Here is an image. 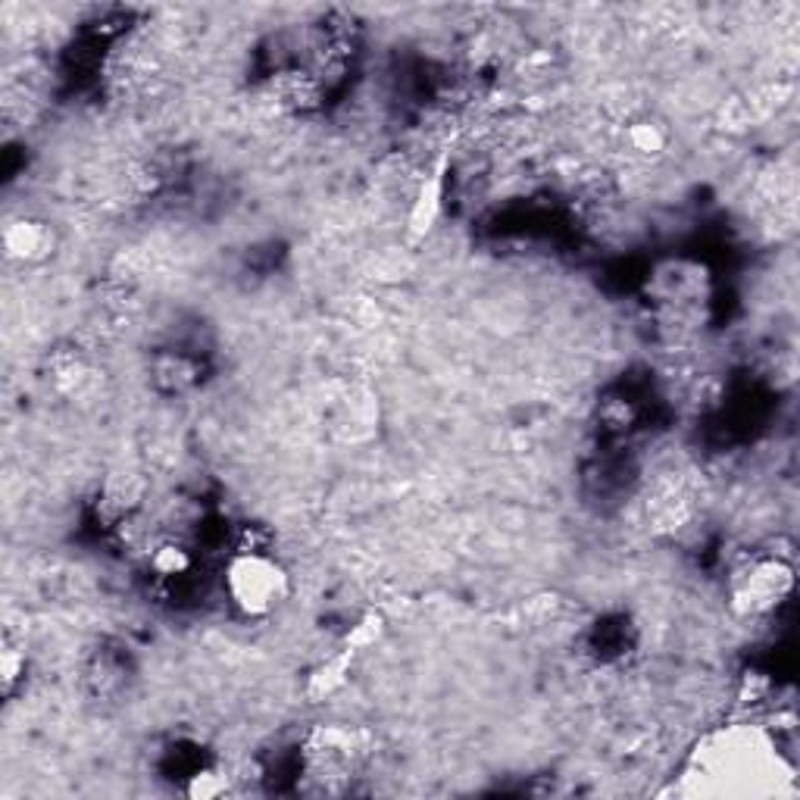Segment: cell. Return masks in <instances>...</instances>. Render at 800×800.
<instances>
[{"label":"cell","instance_id":"5b68a950","mask_svg":"<svg viewBox=\"0 0 800 800\" xmlns=\"http://www.w3.org/2000/svg\"><path fill=\"white\" fill-rule=\"evenodd\" d=\"M444 185H448V163L441 160L417 188L413 207H410V216H407V238L410 242H422V238L432 235L438 216H441V207H444Z\"/></svg>","mask_w":800,"mask_h":800},{"label":"cell","instance_id":"3957f363","mask_svg":"<svg viewBox=\"0 0 800 800\" xmlns=\"http://www.w3.org/2000/svg\"><path fill=\"white\" fill-rule=\"evenodd\" d=\"M794 592V566L779 554L750 557L731 578V607L741 616H766Z\"/></svg>","mask_w":800,"mask_h":800},{"label":"cell","instance_id":"6da1fadb","mask_svg":"<svg viewBox=\"0 0 800 800\" xmlns=\"http://www.w3.org/2000/svg\"><path fill=\"white\" fill-rule=\"evenodd\" d=\"M223 597L244 623H266L291 597V573L276 554L242 547L223 566Z\"/></svg>","mask_w":800,"mask_h":800},{"label":"cell","instance_id":"ba28073f","mask_svg":"<svg viewBox=\"0 0 800 800\" xmlns=\"http://www.w3.org/2000/svg\"><path fill=\"white\" fill-rule=\"evenodd\" d=\"M151 570L157 578H185L194 570L192 551L178 541H163L151 554Z\"/></svg>","mask_w":800,"mask_h":800},{"label":"cell","instance_id":"8fae6325","mask_svg":"<svg viewBox=\"0 0 800 800\" xmlns=\"http://www.w3.org/2000/svg\"><path fill=\"white\" fill-rule=\"evenodd\" d=\"M382 619L379 616H366V619H360L357 626L350 628V635H348V642H345V647L348 650H353V654H363L366 647H372V644L379 642V635H382Z\"/></svg>","mask_w":800,"mask_h":800},{"label":"cell","instance_id":"9c48e42d","mask_svg":"<svg viewBox=\"0 0 800 800\" xmlns=\"http://www.w3.org/2000/svg\"><path fill=\"white\" fill-rule=\"evenodd\" d=\"M226 776L219 772V769H209V766H201V769H194L185 776V794L194 800H209V798H219L223 791H226Z\"/></svg>","mask_w":800,"mask_h":800},{"label":"cell","instance_id":"8992f818","mask_svg":"<svg viewBox=\"0 0 800 800\" xmlns=\"http://www.w3.org/2000/svg\"><path fill=\"white\" fill-rule=\"evenodd\" d=\"M353 650L341 647L335 657H329L326 663H319L314 673H310V681H307V695L314 700H326V697L338 695L345 688V681L350 676V666H353Z\"/></svg>","mask_w":800,"mask_h":800},{"label":"cell","instance_id":"7a4b0ae2","mask_svg":"<svg viewBox=\"0 0 800 800\" xmlns=\"http://www.w3.org/2000/svg\"><path fill=\"white\" fill-rule=\"evenodd\" d=\"M776 745L769 735L753 726H729V729L710 735L695 753L691 776H710L731 782L748 776H776Z\"/></svg>","mask_w":800,"mask_h":800},{"label":"cell","instance_id":"277c9868","mask_svg":"<svg viewBox=\"0 0 800 800\" xmlns=\"http://www.w3.org/2000/svg\"><path fill=\"white\" fill-rule=\"evenodd\" d=\"M53 228L44 223V219H35V216H19V219H10L7 228H3V250L7 257L13 263H22V266H35V263H44L53 254Z\"/></svg>","mask_w":800,"mask_h":800},{"label":"cell","instance_id":"30bf717a","mask_svg":"<svg viewBox=\"0 0 800 800\" xmlns=\"http://www.w3.org/2000/svg\"><path fill=\"white\" fill-rule=\"evenodd\" d=\"M25 681V650L7 644L3 647V657H0V685H3V695L13 697L17 685Z\"/></svg>","mask_w":800,"mask_h":800},{"label":"cell","instance_id":"52a82bcc","mask_svg":"<svg viewBox=\"0 0 800 800\" xmlns=\"http://www.w3.org/2000/svg\"><path fill=\"white\" fill-rule=\"evenodd\" d=\"M626 139L638 157H660L669 147V129L657 120H635L628 125Z\"/></svg>","mask_w":800,"mask_h":800}]
</instances>
